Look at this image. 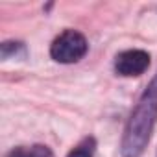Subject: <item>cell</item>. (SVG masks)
I'll return each instance as SVG.
<instances>
[{
	"label": "cell",
	"mask_w": 157,
	"mask_h": 157,
	"mask_svg": "<svg viewBox=\"0 0 157 157\" xmlns=\"http://www.w3.org/2000/svg\"><path fill=\"white\" fill-rule=\"evenodd\" d=\"M96 153V140L94 137H85L83 140H80L70 151L67 157H94Z\"/></svg>",
	"instance_id": "4"
},
{
	"label": "cell",
	"mask_w": 157,
	"mask_h": 157,
	"mask_svg": "<svg viewBox=\"0 0 157 157\" xmlns=\"http://www.w3.org/2000/svg\"><path fill=\"white\" fill-rule=\"evenodd\" d=\"M19 52L24 54V44H22V43L6 41V43H2V46H0V56H2V59H8V57H11V56H17Z\"/></svg>",
	"instance_id": "5"
},
{
	"label": "cell",
	"mask_w": 157,
	"mask_h": 157,
	"mask_svg": "<svg viewBox=\"0 0 157 157\" xmlns=\"http://www.w3.org/2000/svg\"><path fill=\"white\" fill-rule=\"evenodd\" d=\"M89 50L87 39L76 30H65L63 33H59L52 46H50V56L54 61L57 63H76L80 61Z\"/></svg>",
	"instance_id": "2"
},
{
	"label": "cell",
	"mask_w": 157,
	"mask_h": 157,
	"mask_svg": "<svg viewBox=\"0 0 157 157\" xmlns=\"http://www.w3.org/2000/svg\"><path fill=\"white\" fill-rule=\"evenodd\" d=\"M6 157H28V153H26L22 148H13V150H11Z\"/></svg>",
	"instance_id": "7"
},
{
	"label": "cell",
	"mask_w": 157,
	"mask_h": 157,
	"mask_svg": "<svg viewBox=\"0 0 157 157\" xmlns=\"http://www.w3.org/2000/svg\"><path fill=\"white\" fill-rule=\"evenodd\" d=\"M155 122H157V74L151 78V82L144 89L142 96L139 98L133 113L129 115V120L124 129L122 144H120L122 157L142 155Z\"/></svg>",
	"instance_id": "1"
},
{
	"label": "cell",
	"mask_w": 157,
	"mask_h": 157,
	"mask_svg": "<svg viewBox=\"0 0 157 157\" xmlns=\"http://www.w3.org/2000/svg\"><path fill=\"white\" fill-rule=\"evenodd\" d=\"M28 157H52V151H50L46 146H41V144H37V146L30 148V151H28Z\"/></svg>",
	"instance_id": "6"
},
{
	"label": "cell",
	"mask_w": 157,
	"mask_h": 157,
	"mask_svg": "<svg viewBox=\"0 0 157 157\" xmlns=\"http://www.w3.org/2000/svg\"><path fill=\"white\" fill-rule=\"evenodd\" d=\"M150 67V54L144 50H126L115 57V70L120 76H140Z\"/></svg>",
	"instance_id": "3"
}]
</instances>
